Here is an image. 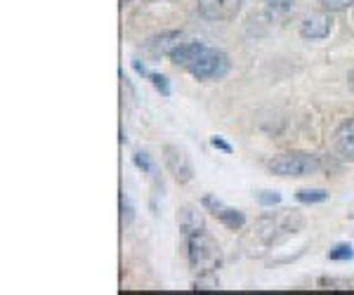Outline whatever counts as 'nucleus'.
I'll return each instance as SVG.
<instances>
[{
  "label": "nucleus",
  "mask_w": 354,
  "mask_h": 295,
  "mask_svg": "<svg viewBox=\"0 0 354 295\" xmlns=\"http://www.w3.org/2000/svg\"><path fill=\"white\" fill-rule=\"evenodd\" d=\"M187 258H189V267L196 276L218 274V269L222 267L220 243L205 229L187 236Z\"/></svg>",
  "instance_id": "obj_1"
},
{
  "label": "nucleus",
  "mask_w": 354,
  "mask_h": 295,
  "mask_svg": "<svg viewBox=\"0 0 354 295\" xmlns=\"http://www.w3.org/2000/svg\"><path fill=\"white\" fill-rule=\"evenodd\" d=\"M267 168L279 178H310L322 170V158L307 151H286V154L270 158Z\"/></svg>",
  "instance_id": "obj_2"
},
{
  "label": "nucleus",
  "mask_w": 354,
  "mask_h": 295,
  "mask_svg": "<svg viewBox=\"0 0 354 295\" xmlns=\"http://www.w3.org/2000/svg\"><path fill=\"white\" fill-rule=\"evenodd\" d=\"M232 69V61L222 50L218 48H205L196 55V59L187 66V71L192 73L196 81H220L225 78Z\"/></svg>",
  "instance_id": "obj_3"
},
{
  "label": "nucleus",
  "mask_w": 354,
  "mask_h": 295,
  "mask_svg": "<svg viewBox=\"0 0 354 295\" xmlns=\"http://www.w3.org/2000/svg\"><path fill=\"white\" fill-rule=\"evenodd\" d=\"M163 161L168 173L175 178V182L187 184L194 180V163L187 149H182L180 144H163Z\"/></svg>",
  "instance_id": "obj_4"
},
{
  "label": "nucleus",
  "mask_w": 354,
  "mask_h": 295,
  "mask_svg": "<svg viewBox=\"0 0 354 295\" xmlns=\"http://www.w3.org/2000/svg\"><path fill=\"white\" fill-rule=\"evenodd\" d=\"M243 0H198V12L208 21H234Z\"/></svg>",
  "instance_id": "obj_5"
},
{
  "label": "nucleus",
  "mask_w": 354,
  "mask_h": 295,
  "mask_svg": "<svg viewBox=\"0 0 354 295\" xmlns=\"http://www.w3.org/2000/svg\"><path fill=\"white\" fill-rule=\"evenodd\" d=\"M330 31H333V17L328 12H312L300 24V36L307 41H324L330 36Z\"/></svg>",
  "instance_id": "obj_6"
},
{
  "label": "nucleus",
  "mask_w": 354,
  "mask_h": 295,
  "mask_svg": "<svg viewBox=\"0 0 354 295\" xmlns=\"http://www.w3.org/2000/svg\"><path fill=\"white\" fill-rule=\"evenodd\" d=\"M185 43H187V38L182 31H163L147 43V50H149L153 57H173L175 50Z\"/></svg>",
  "instance_id": "obj_7"
},
{
  "label": "nucleus",
  "mask_w": 354,
  "mask_h": 295,
  "mask_svg": "<svg viewBox=\"0 0 354 295\" xmlns=\"http://www.w3.org/2000/svg\"><path fill=\"white\" fill-rule=\"evenodd\" d=\"M177 227H180V231L185 236H192V234H196V231L205 229L203 211H201V208H196V206L180 208V213H177Z\"/></svg>",
  "instance_id": "obj_8"
},
{
  "label": "nucleus",
  "mask_w": 354,
  "mask_h": 295,
  "mask_svg": "<svg viewBox=\"0 0 354 295\" xmlns=\"http://www.w3.org/2000/svg\"><path fill=\"white\" fill-rule=\"evenodd\" d=\"M335 151L345 158V161H354V118H347L345 123H340V128L333 135Z\"/></svg>",
  "instance_id": "obj_9"
},
{
  "label": "nucleus",
  "mask_w": 354,
  "mask_h": 295,
  "mask_svg": "<svg viewBox=\"0 0 354 295\" xmlns=\"http://www.w3.org/2000/svg\"><path fill=\"white\" fill-rule=\"evenodd\" d=\"M203 50V43H196V41H187L185 45H180V48L175 50L173 53V64H177V66H182V69H187V66L192 64L194 59H196V55L201 53Z\"/></svg>",
  "instance_id": "obj_10"
},
{
  "label": "nucleus",
  "mask_w": 354,
  "mask_h": 295,
  "mask_svg": "<svg viewBox=\"0 0 354 295\" xmlns=\"http://www.w3.org/2000/svg\"><path fill=\"white\" fill-rule=\"evenodd\" d=\"M277 222L281 234H298L305 227V218L298 211H283L281 215H277Z\"/></svg>",
  "instance_id": "obj_11"
},
{
  "label": "nucleus",
  "mask_w": 354,
  "mask_h": 295,
  "mask_svg": "<svg viewBox=\"0 0 354 295\" xmlns=\"http://www.w3.org/2000/svg\"><path fill=\"white\" fill-rule=\"evenodd\" d=\"M215 218H218L220 222L232 231H239L245 225V215L241 211H236V208H227V206L220 208V211L215 213Z\"/></svg>",
  "instance_id": "obj_12"
},
{
  "label": "nucleus",
  "mask_w": 354,
  "mask_h": 295,
  "mask_svg": "<svg viewBox=\"0 0 354 295\" xmlns=\"http://www.w3.org/2000/svg\"><path fill=\"white\" fill-rule=\"evenodd\" d=\"M295 196H298L300 203H324L328 198V191L326 189H300Z\"/></svg>",
  "instance_id": "obj_13"
},
{
  "label": "nucleus",
  "mask_w": 354,
  "mask_h": 295,
  "mask_svg": "<svg viewBox=\"0 0 354 295\" xmlns=\"http://www.w3.org/2000/svg\"><path fill=\"white\" fill-rule=\"evenodd\" d=\"M328 260H333V263H340V260H354V248L350 243H335V246L328 251Z\"/></svg>",
  "instance_id": "obj_14"
},
{
  "label": "nucleus",
  "mask_w": 354,
  "mask_h": 295,
  "mask_svg": "<svg viewBox=\"0 0 354 295\" xmlns=\"http://www.w3.org/2000/svg\"><path fill=\"white\" fill-rule=\"evenodd\" d=\"M218 288H220V281L215 274H201L194 281V291H218Z\"/></svg>",
  "instance_id": "obj_15"
},
{
  "label": "nucleus",
  "mask_w": 354,
  "mask_h": 295,
  "mask_svg": "<svg viewBox=\"0 0 354 295\" xmlns=\"http://www.w3.org/2000/svg\"><path fill=\"white\" fill-rule=\"evenodd\" d=\"M258 203H260V206H265V208L279 206V203H281V194H279V191H274V189H262V191H258Z\"/></svg>",
  "instance_id": "obj_16"
},
{
  "label": "nucleus",
  "mask_w": 354,
  "mask_h": 295,
  "mask_svg": "<svg viewBox=\"0 0 354 295\" xmlns=\"http://www.w3.org/2000/svg\"><path fill=\"white\" fill-rule=\"evenodd\" d=\"M147 78H149V81L153 83V88H156L158 93L163 95V97H168V95H170V81H168V78L163 76V73L149 71V76H147Z\"/></svg>",
  "instance_id": "obj_17"
},
{
  "label": "nucleus",
  "mask_w": 354,
  "mask_h": 295,
  "mask_svg": "<svg viewBox=\"0 0 354 295\" xmlns=\"http://www.w3.org/2000/svg\"><path fill=\"white\" fill-rule=\"evenodd\" d=\"M319 5H322L326 12H342V10L352 8L354 0H319Z\"/></svg>",
  "instance_id": "obj_18"
},
{
  "label": "nucleus",
  "mask_w": 354,
  "mask_h": 295,
  "mask_svg": "<svg viewBox=\"0 0 354 295\" xmlns=\"http://www.w3.org/2000/svg\"><path fill=\"white\" fill-rule=\"evenodd\" d=\"M135 220V208L130 206L128 196H121V227H130Z\"/></svg>",
  "instance_id": "obj_19"
},
{
  "label": "nucleus",
  "mask_w": 354,
  "mask_h": 295,
  "mask_svg": "<svg viewBox=\"0 0 354 295\" xmlns=\"http://www.w3.org/2000/svg\"><path fill=\"white\" fill-rule=\"evenodd\" d=\"M133 161H135V166L142 170V173H151L153 166H151V158L147 151H137V154L133 156Z\"/></svg>",
  "instance_id": "obj_20"
},
{
  "label": "nucleus",
  "mask_w": 354,
  "mask_h": 295,
  "mask_svg": "<svg viewBox=\"0 0 354 295\" xmlns=\"http://www.w3.org/2000/svg\"><path fill=\"white\" fill-rule=\"evenodd\" d=\"M265 5L272 12H288L293 8V0H265Z\"/></svg>",
  "instance_id": "obj_21"
},
{
  "label": "nucleus",
  "mask_w": 354,
  "mask_h": 295,
  "mask_svg": "<svg viewBox=\"0 0 354 295\" xmlns=\"http://www.w3.org/2000/svg\"><path fill=\"white\" fill-rule=\"evenodd\" d=\"M210 144H213L218 151H225V154H232L234 151V146L225 137H220V135H213V137H210Z\"/></svg>",
  "instance_id": "obj_22"
},
{
  "label": "nucleus",
  "mask_w": 354,
  "mask_h": 295,
  "mask_svg": "<svg viewBox=\"0 0 354 295\" xmlns=\"http://www.w3.org/2000/svg\"><path fill=\"white\" fill-rule=\"evenodd\" d=\"M203 206L205 208H210V213H218L220 211V208H225V203H222V201H218V198H215V196H203Z\"/></svg>",
  "instance_id": "obj_23"
},
{
  "label": "nucleus",
  "mask_w": 354,
  "mask_h": 295,
  "mask_svg": "<svg viewBox=\"0 0 354 295\" xmlns=\"http://www.w3.org/2000/svg\"><path fill=\"white\" fill-rule=\"evenodd\" d=\"M133 66H135V71H137V73H140V76H145V78H147V76H149V71H147V66H145V64H142V61H140V59H135V61H133Z\"/></svg>",
  "instance_id": "obj_24"
},
{
  "label": "nucleus",
  "mask_w": 354,
  "mask_h": 295,
  "mask_svg": "<svg viewBox=\"0 0 354 295\" xmlns=\"http://www.w3.org/2000/svg\"><path fill=\"white\" fill-rule=\"evenodd\" d=\"M347 83H350V88L354 90V71H350V76H347Z\"/></svg>",
  "instance_id": "obj_25"
},
{
  "label": "nucleus",
  "mask_w": 354,
  "mask_h": 295,
  "mask_svg": "<svg viewBox=\"0 0 354 295\" xmlns=\"http://www.w3.org/2000/svg\"><path fill=\"white\" fill-rule=\"evenodd\" d=\"M130 3V0H121V5H128Z\"/></svg>",
  "instance_id": "obj_26"
}]
</instances>
